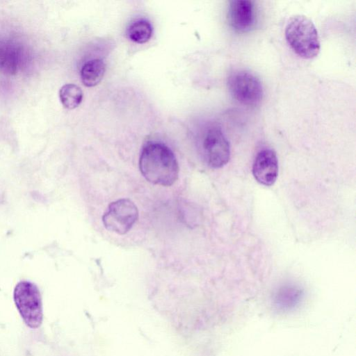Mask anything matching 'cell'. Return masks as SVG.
<instances>
[{
  "instance_id": "3957f363",
  "label": "cell",
  "mask_w": 356,
  "mask_h": 356,
  "mask_svg": "<svg viewBox=\"0 0 356 356\" xmlns=\"http://www.w3.org/2000/svg\"><path fill=\"white\" fill-rule=\"evenodd\" d=\"M13 300L25 324L32 329L39 327L43 319V310L38 287L31 282L20 281L14 289Z\"/></svg>"
},
{
  "instance_id": "8fae6325",
  "label": "cell",
  "mask_w": 356,
  "mask_h": 356,
  "mask_svg": "<svg viewBox=\"0 0 356 356\" xmlns=\"http://www.w3.org/2000/svg\"><path fill=\"white\" fill-rule=\"evenodd\" d=\"M59 97L65 108L74 109L81 103L83 92L78 86L73 83H67L60 88Z\"/></svg>"
},
{
  "instance_id": "7a4b0ae2",
  "label": "cell",
  "mask_w": 356,
  "mask_h": 356,
  "mask_svg": "<svg viewBox=\"0 0 356 356\" xmlns=\"http://www.w3.org/2000/svg\"><path fill=\"white\" fill-rule=\"evenodd\" d=\"M285 38L293 51L303 58H313L319 54L318 31L313 22L305 15H296L289 19Z\"/></svg>"
},
{
  "instance_id": "5b68a950",
  "label": "cell",
  "mask_w": 356,
  "mask_h": 356,
  "mask_svg": "<svg viewBox=\"0 0 356 356\" xmlns=\"http://www.w3.org/2000/svg\"><path fill=\"white\" fill-rule=\"evenodd\" d=\"M200 151L206 164L212 168H220L230 159V145L220 127L212 124L204 131Z\"/></svg>"
},
{
  "instance_id": "30bf717a",
  "label": "cell",
  "mask_w": 356,
  "mask_h": 356,
  "mask_svg": "<svg viewBox=\"0 0 356 356\" xmlns=\"http://www.w3.org/2000/svg\"><path fill=\"white\" fill-rule=\"evenodd\" d=\"M105 70L106 65L102 59L96 58L86 62L80 72L82 83L87 87L97 85L103 79Z\"/></svg>"
},
{
  "instance_id": "9c48e42d",
  "label": "cell",
  "mask_w": 356,
  "mask_h": 356,
  "mask_svg": "<svg viewBox=\"0 0 356 356\" xmlns=\"http://www.w3.org/2000/svg\"><path fill=\"white\" fill-rule=\"evenodd\" d=\"M20 49L9 40L0 41V70L6 73H15L18 67Z\"/></svg>"
},
{
  "instance_id": "6da1fadb",
  "label": "cell",
  "mask_w": 356,
  "mask_h": 356,
  "mask_svg": "<svg viewBox=\"0 0 356 356\" xmlns=\"http://www.w3.org/2000/svg\"><path fill=\"white\" fill-rule=\"evenodd\" d=\"M139 169L145 179L156 185L172 186L179 177V165L171 149L160 142L149 141L142 148Z\"/></svg>"
},
{
  "instance_id": "7c38bea8",
  "label": "cell",
  "mask_w": 356,
  "mask_h": 356,
  "mask_svg": "<svg viewBox=\"0 0 356 356\" xmlns=\"http://www.w3.org/2000/svg\"><path fill=\"white\" fill-rule=\"evenodd\" d=\"M129 39L135 42H147L152 35V26L146 19H138L133 22L127 30Z\"/></svg>"
},
{
  "instance_id": "52a82bcc",
  "label": "cell",
  "mask_w": 356,
  "mask_h": 356,
  "mask_svg": "<svg viewBox=\"0 0 356 356\" xmlns=\"http://www.w3.org/2000/svg\"><path fill=\"white\" fill-rule=\"evenodd\" d=\"M230 26L236 32L245 33L253 29L257 22L254 2L250 0H234L229 2L227 13Z\"/></svg>"
},
{
  "instance_id": "277c9868",
  "label": "cell",
  "mask_w": 356,
  "mask_h": 356,
  "mask_svg": "<svg viewBox=\"0 0 356 356\" xmlns=\"http://www.w3.org/2000/svg\"><path fill=\"white\" fill-rule=\"evenodd\" d=\"M227 86L232 97L243 105H258L264 95L260 79L253 73L244 70L232 72L227 79Z\"/></svg>"
},
{
  "instance_id": "ba28073f",
  "label": "cell",
  "mask_w": 356,
  "mask_h": 356,
  "mask_svg": "<svg viewBox=\"0 0 356 356\" xmlns=\"http://www.w3.org/2000/svg\"><path fill=\"white\" fill-rule=\"evenodd\" d=\"M252 174L264 186H270L275 182L278 175V160L274 150L263 149L257 153L252 165Z\"/></svg>"
},
{
  "instance_id": "8992f818",
  "label": "cell",
  "mask_w": 356,
  "mask_h": 356,
  "mask_svg": "<svg viewBox=\"0 0 356 356\" xmlns=\"http://www.w3.org/2000/svg\"><path fill=\"white\" fill-rule=\"evenodd\" d=\"M138 210L128 198H122L111 202L102 216L105 228L112 232L127 234L137 221Z\"/></svg>"
}]
</instances>
